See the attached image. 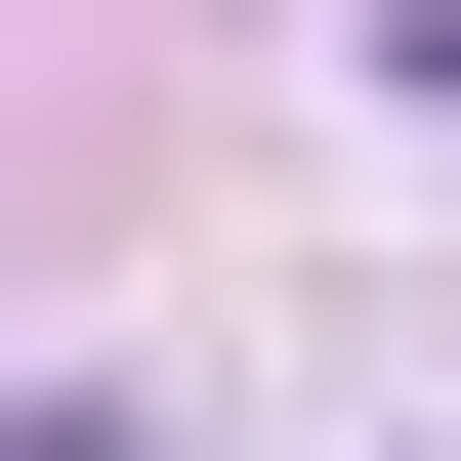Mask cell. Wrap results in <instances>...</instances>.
I'll use <instances>...</instances> for the list:
<instances>
[{
	"label": "cell",
	"mask_w": 461,
	"mask_h": 461,
	"mask_svg": "<svg viewBox=\"0 0 461 461\" xmlns=\"http://www.w3.org/2000/svg\"><path fill=\"white\" fill-rule=\"evenodd\" d=\"M0 461H168V420H126V377H42V420H0Z\"/></svg>",
	"instance_id": "obj_1"
},
{
	"label": "cell",
	"mask_w": 461,
	"mask_h": 461,
	"mask_svg": "<svg viewBox=\"0 0 461 461\" xmlns=\"http://www.w3.org/2000/svg\"><path fill=\"white\" fill-rule=\"evenodd\" d=\"M377 85H461V0H377Z\"/></svg>",
	"instance_id": "obj_2"
}]
</instances>
